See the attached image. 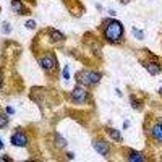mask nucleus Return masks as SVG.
Wrapping results in <instances>:
<instances>
[{
    "label": "nucleus",
    "mask_w": 162,
    "mask_h": 162,
    "mask_svg": "<svg viewBox=\"0 0 162 162\" xmlns=\"http://www.w3.org/2000/svg\"><path fill=\"white\" fill-rule=\"evenodd\" d=\"M104 33H105V37H107L109 42L117 44V42H120L122 36H123V24L117 20H110V21L105 23Z\"/></svg>",
    "instance_id": "nucleus-1"
},
{
    "label": "nucleus",
    "mask_w": 162,
    "mask_h": 162,
    "mask_svg": "<svg viewBox=\"0 0 162 162\" xmlns=\"http://www.w3.org/2000/svg\"><path fill=\"white\" fill-rule=\"evenodd\" d=\"M78 81L84 86L97 84L101 81V75L97 71H83V73H78Z\"/></svg>",
    "instance_id": "nucleus-2"
},
{
    "label": "nucleus",
    "mask_w": 162,
    "mask_h": 162,
    "mask_svg": "<svg viewBox=\"0 0 162 162\" xmlns=\"http://www.w3.org/2000/svg\"><path fill=\"white\" fill-rule=\"evenodd\" d=\"M86 99H88V92L84 88H75L71 91V101L75 104H84Z\"/></svg>",
    "instance_id": "nucleus-3"
},
{
    "label": "nucleus",
    "mask_w": 162,
    "mask_h": 162,
    "mask_svg": "<svg viewBox=\"0 0 162 162\" xmlns=\"http://www.w3.org/2000/svg\"><path fill=\"white\" fill-rule=\"evenodd\" d=\"M92 146H94V149L101 154V156H105L107 157L109 156V152H110V148H109V144L105 141H102V140H96L94 143H92Z\"/></svg>",
    "instance_id": "nucleus-4"
},
{
    "label": "nucleus",
    "mask_w": 162,
    "mask_h": 162,
    "mask_svg": "<svg viewBox=\"0 0 162 162\" xmlns=\"http://www.w3.org/2000/svg\"><path fill=\"white\" fill-rule=\"evenodd\" d=\"M11 144H13V146H20V148L26 146V144H28V138H26V135H23V133H20V132H16L13 136H11Z\"/></svg>",
    "instance_id": "nucleus-5"
},
{
    "label": "nucleus",
    "mask_w": 162,
    "mask_h": 162,
    "mask_svg": "<svg viewBox=\"0 0 162 162\" xmlns=\"http://www.w3.org/2000/svg\"><path fill=\"white\" fill-rule=\"evenodd\" d=\"M39 63H41V67L44 68V70H51V68H54L55 67V59L52 57V55H47V57H42L41 60H39Z\"/></svg>",
    "instance_id": "nucleus-6"
},
{
    "label": "nucleus",
    "mask_w": 162,
    "mask_h": 162,
    "mask_svg": "<svg viewBox=\"0 0 162 162\" xmlns=\"http://www.w3.org/2000/svg\"><path fill=\"white\" fill-rule=\"evenodd\" d=\"M151 135L156 141H162V122L156 123V125L151 128Z\"/></svg>",
    "instance_id": "nucleus-7"
},
{
    "label": "nucleus",
    "mask_w": 162,
    "mask_h": 162,
    "mask_svg": "<svg viewBox=\"0 0 162 162\" xmlns=\"http://www.w3.org/2000/svg\"><path fill=\"white\" fill-rule=\"evenodd\" d=\"M144 68L151 75H159L160 73V67H159V63H156V62H148V63H144Z\"/></svg>",
    "instance_id": "nucleus-8"
},
{
    "label": "nucleus",
    "mask_w": 162,
    "mask_h": 162,
    "mask_svg": "<svg viewBox=\"0 0 162 162\" xmlns=\"http://www.w3.org/2000/svg\"><path fill=\"white\" fill-rule=\"evenodd\" d=\"M11 8H13L18 15H24V11H26L20 0H11Z\"/></svg>",
    "instance_id": "nucleus-9"
},
{
    "label": "nucleus",
    "mask_w": 162,
    "mask_h": 162,
    "mask_svg": "<svg viewBox=\"0 0 162 162\" xmlns=\"http://www.w3.org/2000/svg\"><path fill=\"white\" fill-rule=\"evenodd\" d=\"M128 160H135V162H143L144 160V157H143V154L138 152V151H132L128 156Z\"/></svg>",
    "instance_id": "nucleus-10"
},
{
    "label": "nucleus",
    "mask_w": 162,
    "mask_h": 162,
    "mask_svg": "<svg viewBox=\"0 0 162 162\" xmlns=\"http://www.w3.org/2000/svg\"><path fill=\"white\" fill-rule=\"evenodd\" d=\"M51 37H52V41H63L65 39V36L62 33H59V31H55V29L51 31Z\"/></svg>",
    "instance_id": "nucleus-11"
},
{
    "label": "nucleus",
    "mask_w": 162,
    "mask_h": 162,
    "mask_svg": "<svg viewBox=\"0 0 162 162\" xmlns=\"http://www.w3.org/2000/svg\"><path fill=\"white\" fill-rule=\"evenodd\" d=\"M54 140H55V143H57V146H59V148H65V146H67V141L62 138L59 133H55V135H54Z\"/></svg>",
    "instance_id": "nucleus-12"
},
{
    "label": "nucleus",
    "mask_w": 162,
    "mask_h": 162,
    "mask_svg": "<svg viewBox=\"0 0 162 162\" xmlns=\"http://www.w3.org/2000/svg\"><path fill=\"white\" fill-rule=\"evenodd\" d=\"M109 135H110V138H114L115 141H122V135L117 132V130H114V128H110L109 130Z\"/></svg>",
    "instance_id": "nucleus-13"
},
{
    "label": "nucleus",
    "mask_w": 162,
    "mask_h": 162,
    "mask_svg": "<svg viewBox=\"0 0 162 162\" xmlns=\"http://www.w3.org/2000/svg\"><path fill=\"white\" fill-rule=\"evenodd\" d=\"M8 125V117L7 115H0V128Z\"/></svg>",
    "instance_id": "nucleus-14"
},
{
    "label": "nucleus",
    "mask_w": 162,
    "mask_h": 162,
    "mask_svg": "<svg viewBox=\"0 0 162 162\" xmlns=\"http://www.w3.org/2000/svg\"><path fill=\"white\" fill-rule=\"evenodd\" d=\"M24 26H26L28 29H34V28H36V23H34L33 20H28L26 23H24Z\"/></svg>",
    "instance_id": "nucleus-15"
},
{
    "label": "nucleus",
    "mask_w": 162,
    "mask_h": 162,
    "mask_svg": "<svg viewBox=\"0 0 162 162\" xmlns=\"http://www.w3.org/2000/svg\"><path fill=\"white\" fill-rule=\"evenodd\" d=\"M133 34H135L136 37H138V39H143V33H141V31H140V29H136V28H133Z\"/></svg>",
    "instance_id": "nucleus-16"
},
{
    "label": "nucleus",
    "mask_w": 162,
    "mask_h": 162,
    "mask_svg": "<svg viewBox=\"0 0 162 162\" xmlns=\"http://www.w3.org/2000/svg\"><path fill=\"white\" fill-rule=\"evenodd\" d=\"M3 33H5V34H8V33H10V24H8V23H5V24H3Z\"/></svg>",
    "instance_id": "nucleus-17"
},
{
    "label": "nucleus",
    "mask_w": 162,
    "mask_h": 162,
    "mask_svg": "<svg viewBox=\"0 0 162 162\" xmlns=\"http://www.w3.org/2000/svg\"><path fill=\"white\" fill-rule=\"evenodd\" d=\"M63 78H65V79L70 78V73H68V67H65V68H63Z\"/></svg>",
    "instance_id": "nucleus-18"
},
{
    "label": "nucleus",
    "mask_w": 162,
    "mask_h": 162,
    "mask_svg": "<svg viewBox=\"0 0 162 162\" xmlns=\"http://www.w3.org/2000/svg\"><path fill=\"white\" fill-rule=\"evenodd\" d=\"M132 105H133L135 109H140V104H138V101H136V99H133V97H132Z\"/></svg>",
    "instance_id": "nucleus-19"
},
{
    "label": "nucleus",
    "mask_w": 162,
    "mask_h": 162,
    "mask_svg": "<svg viewBox=\"0 0 162 162\" xmlns=\"http://www.w3.org/2000/svg\"><path fill=\"white\" fill-rule=\"evenodd\" d=\"M67 157H68V159H73V157H75V154H73V152H68V154H67Z\"/></svg>",
    "instance_id": "nucleus-20"
},
{
    "label": "nucleus",
    "mask_w": 162,
    "mask_h": 162,
    "mask_svg": "<svg viewBox=\"0 0 162 162\" xmlns=\"http://www.w3.org/2000/svg\"><path fill=\"white\" fill-rule=\"evenodd\" d=\"M7 112H8V114H13V112H15V110H13V109H11V107H7Z\"/></svg>",
    "instance_id": "nucleus-21"
},
{
    "label": "nucleus",
    "mask_w": 162,
    "mask_h": 162,
    "mask_svg": "<svg viewBox=\"0 0 162 162\" xmlns=\"http://www.w3.org/2000/svg\"><path fill=\"white\" fill-rule=\"evenodd\" d=\"M0 149H3V143H2V140H0Z\"/></svg>",
    "instance_id": "nucleus-22"
},
{
    "label": "nucleus",
    "mask_w": 162,
    "mask_h": 162,
    "mask_svg": "<svg viewBox=\"0 0 162 162\" xmlns=\"http://www.w3.org/2000/svg\"><path fill=\"white\" fill-rule=\"evenodd\" d=\"M122 2H123V3H128V2H130V0H122Z\"/></svg>",
    "instance_id": "nucleus-23"
},
{
    "label": "nucleus",
    "mask_w": 162,
    "mask_h": 162,
    "mask_svg": "<svg viewBox=\"0 0 162 162\" xmlns=\"http://www.w3.org/2000/svg\"><path fill=\"white\" fill-rule=\"evenodd\" d=\"M0 86H2V75H0Z\"/></svg>",
    "instance_id": "nucleus-24"
},
{
    "label": "nucleus",
    "mask_w": 162,
    "mask_h": 162,
    "mask_svg": "<svg viewBox=\"0 0 162 162\" xmlns=\"http://www.w3.org/2000/svg\"><path fill=\"white\" fill-rule=\"evenodd\" d=\"M160 94H162V89H160Z\"/></svg>",
    "instance_id": "nucleus-25"
}]
</instances>
